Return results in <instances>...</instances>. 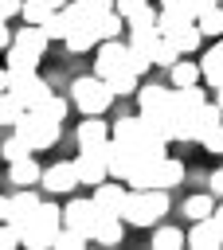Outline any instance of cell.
I'll use <instances>...</instances> for the list:
<instances>
[{"instance_id": "cell-12", "label": "cell", "mask_w": 223, "mask_h": 250, "mask_svg": "<svg viewBox=\"0 0 223 250\" xmlns=\"http://www.w3.org/2000/svg\"><path fill=\"white\" fill-rule=\"evenodd\" d=\"M35 207H39V195H35L31 188H20L16 195H8V223H12L16 230H23V227L31 223V215H35Z\"/></svg>"}, {"instance_id": "cell-1", "label": "cell", "mask_w": 223, "mask_h": 250, "mask_svg": "<svg viewBox=\"0 0 223 250\" xmlns=\"http://www.w3.org/2000/svg\"><path fill=\"white\" fill-rule=\"evenodd\" d=\"M168 215V191L164 188H129L121 203V219L129 227H156V219Z\"/></svg>"}, {"instance_id": "cell-40", "label": "cell", "mask_w": 223, "mask_h": 250, "mask_svg": "<svg viewBox=\"0 0 223 250\" xmlns=\"http://www.w3.org/2000/svg\"><path fill=\"white\" fill-rule=\"evenodd\" d=\"M200 145H203L207 152H215V156H223V121H219L215 129H207V133L200 137Z\"/></svg>"}, {"instance_id": "cell-2", "label": "cell", "mask_w": 223, "mask_h": 250, "mask_svg": "<svg viewBox=\"0 0 223 250\" xmlns=\"http://www.w3.org/2000/svg\"><path fill=\"white\" fill-rule=\"evenodd\" d=\"M156 35H164L180 55H192L196 47H200V27H196V20L192 16H176V12H160L156 16Z\"/></svg>"}, {"instance_id": "cell-50", "label": "cell", "mask_w": 223, "mask_h": 250, "mask_svg": "<svg viewBox=\"0 0 223 250\" xmlns=\"http://www.w3.org/2000/svg\"><path fill=\"white\" fill-rule=\"evenodd\" d=\"M0 223H8V195H0Z\"/></svg>"}, {"instance_id": "cell-24", "label": "cell", "mask_w": 223, "mask_h": 250, "mask_svg": "<svg viewBox=\"0 0 223 250\" xmlns=\"http://www.w3.org/2000/svg\"><path fill=\"white\" fill-rule=\"evenodd\" d=\"M31 109H35L39 117H47V121H59V125L67 121V102H63L59 94H47V98H39Z\"/></svg>"}, {"instance_id": "cell-8", "label": "cell", "mask_w": 223, "mask_h": 250, "mask_svg": "<svg viewBox=\"0 0 223 250\" xmlns=\"http://www.w3.org/2000/svg\"><path fill=\"white\" fill-rule=\"evenodd\" d=\"M98 219H102V211L94 207V199H70V203H67V211H63V223H67L70 230L86 234V238L94 234Z\"/></svg>"}, {"instance_id": "cell-38", "label": "cell", "mask_w": 223, "mask_h": 250, "mask_svg": "<svg viewBox=\"0 0 223 250\" xmlns=\"http://www.w3.org/2000/svg\"><path fill=\"white\" fill-rule=\"evenodd\" d=\"M86 242H90V238L78 234V230H70V227H67V230H63V227L55 230V246H63V250H82Z\"/></svg>"}, {"instance_id": "cell-13", "label": "cell", "mask_w": 223, "mask_h": 250, "mask_svg": "<svg viewBox=\"0 0 223 250\" xmlns=\"http://www.w3.org/2000/svg\"><path fill=\"white\" fill-rule=\"evenodd\" d=\"M133 160H137V148L117 145L113 137L106 141V172H110L113 180H125V176H129V168H133Z\"/></svg>"}, {"instance_id": "cell-20", "label": "cell", "mask_w": 223, "mask_h": 250, "mask_svg": "<svg viewBox=\"0 0 223 250\" xmlns=\"http://www.w3.org/2000/svg\"><path fill=\"white\" fill-rule=\"evenodd\" d=\"M90 242L94 246H117L121 242V215H102L94 234H90Z\"/></svg>"}, {"instance_id": "cell-31", "label": "cell", "mask_w": 223, "mask_h": 250, "mask_svg": "<svg viewBox=\"0 0 223 250\" xmlns=\"http://www.w3.org/2000/svg\"><path fill=\"white\" fill-rule=\"evenodd\" d=\"M51 12H55V8H51L47 0H20V20H23V23H43Z\"/></svg>"}, {"instance_id": "cell-25", "label": "cell", "mask_w": 223, "mask_h": 250, "mask_svg": "<svg viewBox=\"0 0 223 250\" xmlns=\"http://www.w3.org/2000/svg\"><path fill=\"white\" fill-rule=\"evenodd\" d=\"M196 27H200V35H223V8H219V4L203 8V12L196 16Z\"/></svg>"}, {"instance_id": "cell-17", "label": "cell", "mask_w": 223, "mask_h": 250, "mask_svg": "<svg viewBox=\"0 0 223 250\" xmlns=\"http://www.w3.org/2000/svg\"><path fill=\"white\" fill-rule=\"evenodd\" d=\"M106 137H110V129H106V121H98V113H86V121H78V129H74L78 148H94V145H102Z\"/></svg>"}, {"instance_id": "cell-22", "label": "cell", "mask_w": 223, "mask_h": 250, "mask_svg": "<svg viewBox=\"0 0 223 250\" xmlns=\"http://www.w3.org/2000/svg\"><path fill=\"white\" fill-rule=\"evenodd\" d=\"M39 164L31 160V156H20V160H12V172H8V180L16 184V188H27V184H35L39 180Z\"/></svg>"}, {"instance_id": "cell-14", "label": "cell", "mask_w": 223, "mask_h": 250, "mask_svg": "<svg viewBox=\"0 0 223 250\" xmlns=\"http://www.w3.org/2000/svg\"><path fill=\"white\" fill-rule=\"evenodd\" d=\"M184 246H196V250H219V246H223V234H219V227L211 223V215H207V219H196V227H192V234L184 238Z\"/></svg>"}, {"instance_id": "cell-18", "label": "cell", "mask_w": 223, "mask_h": 250, "mask_svg": "<svg viewBox=\"0 0 223 250\" xmlns=\"http://www.w3.org/2000/svg\"><path fill=\"white\" fill-rule=\"evenodd\" d=\"M12 43H16V47H23V51H31L35 59H43V51H47V43H51V39H47V31H43L39 23H27V27H20V31L12 35Z\"/></svg>"}, {"instance_id": "cell-21", "label": "cell", "mask_w": 223, "mask_h": 250, "mask_svg": "<svg viewBox=\"0 0 223 250\" xmlns=\"http://www.w3.org/2000/svg\"><path fill=\"white\" fill-rule=\"evenodd\" d=\"M207 98H203V90H196V82L192 86H172V105H176V113H192V109H200Z\"/></svg>"}, {"instance_id": "cell-10", "label": "cell", "mask_w": 223, "mask_h": 250, "mask_svg": "<svg viewBox=\"0 0 223 250\" xmlns=\"http://www.w3.org/2000/svg\"><path fill=\"white\" fill-rule=\"evenodd\" d=\"M39 184L47 188V191H74L78 188V172H74V160H59V164H51V168H43L39 172Z\"/></svg>"}, {"instance_id": "cell-54", "label": "cell", "mask_w": 223, "mask_h": 250, "mask_svg": "<svg viewBox=\"0 0 223 250\" xmlns=\"http://www.w3.org/2000/svg\"><path fill=\"white\" fill-rule=\"evenodd\" d=\"M47 4H51V8H63V4H67V0H47Z\"/></svg>"}, {"instance_id": "cell-6", "label": "cell", "mask_w": 223, "mask_h": 250, "mask_svg": "<svg viewBox=\"0 0 223 250\" xmlns=\"http://www.w3.org/2000/svg\"><path fill=\"white\" fill-rule=\"evenodd\" d=\"M110 141V137H106ZM106 141L94 145V148H82L74 156V172H78V184H102L110 172H106Z\"/></svg>"}, {"instance_id": "cell-15", "label": "cell", "mask_w": 223, "mask_h": 250, "mask_svg": "<svg viewBox=\"0 0 223 250\" xmlns=\"http://www.w3.org/2000/svg\"><path fill=\"white\" fill-rule=\"evenodd\" d=\"M121 203H125V188L121 184H94V207L102 215H121Z\"/></svg>"}, {"instance_id": "cell-33", "label": "cell", "mask_w": 223, "mask_h": 250, "mask_svg": "<svg viewBox=\"0 0 223 250\" xmlns=\"http://www.w3.org/2000/svg\"><path fill=\"white\" fill-rule=\"evenodd\" d=\"M153 246H156V250H180V246H184V230H176V227H160V230L153 234Z\"/></svg>"}, {"instance_id": "cell-43", "label": "cell", "mask_w": 223, "mask_h": 250, "mask_svg": "<svg viewBox=\"0 0 223 250\" xmlns=\"http://www.w3.org/2000/svg\"><path fill=\"white\" fill-rule=\"evenodd\" d=\"M145 4H149V0H113V12H117L121 20H129V16H133V12H141Z\"/></svg>"}, {"instance_id": "cell-29", "label": "cell", "mask_w": 223, "mask_h": 250, "mask_svg": "<svg viewBox=\"0 0 223 250\" xmlns=\"http://www.w3.org/2000/svg\"><path fill=\"white\" fill-rule=\"evenodd\" d=\"M168 74H172V86H192V82H200V66L188 62V59H176V62L168 66Z\"/></svg>"}, {"instance_id": "cell-45", "label": "cell", "mask_w": 223, "mask_h": 250, "mask_svg": "<svg viewBox=\"0 0 223 250\" xmlns=\"http://www.w3.org/2000/svg\"><path fill=\"white\" fill-rule=\"evenodd\" d=\"M74 4H78L86 16H98V12H110V8H113V0H74Z\"/></svg>"}, {"instance_id": "cell-26", "label": "cell", "mask_w": 223, "mask_h": 250, "mask_svg": "<svg viewBox=\"0 0 223 250\" xmlns=\"http://www.w3.org/2000/svg\"><path fill=\"white\" fill-rule=\"evenodd\" d=\"M200 78L215 90V86H223V55H215V51H207L203 55V62H200Z\"/></svg>"}, {"instance_id": "cell-19", "label": "cell", "mask_w": 223, "mask_h": 250, "mask_svg": "<svg viewBox=\"0 0 223 250\" xmlns=\"http://www.w3.org/2000/svg\"><path fill=\"white\" fill-rule=\"evenodd\" d=\"M184 180V164L180 160H172V156H160L156 164H153V188H176Z\"/></svg>"}, {"instance_id": "cell-5", "label": "cell", "mask_w": 223, "mask_h": 250, "mask_svg": "<svg viewBox=\"0 0 223 250\" xmlns=\"http://www.w3.org/2000/svg\"><path fill=\"white\" fill-rule=\"evenodd\" d=\"M8 90L20 98V105H23V109H31L39 98H47V94H51V86H47L35 70H8Z\"/></svg>"}, {"instance_id": "cell-36", "label": "cell", "mask_w": 223, "mask_h": 250, "mask_svg": "<svg viewBox=\"0 0 223 250\" xmlns=\"http://www.w3.org/2000/svg\"><path fill=\"white\" fill-rule=\"evenodd\" d=\"M39 27L47 31V39H63V35H67V16H63V8H55Z\"/></svg>"}, {"instance_id": "cell-27", "label": "cell", "mask_w": 223, "mask_h": 250, "mask_svg": "<svg viewBox=\"0 0 223 250\" xmlns=\"http://www.w3.org/2000/svg\"><path fill=\"white\" fill-rule=\"evenodd\" d=\"M176 59H180V51H176L164 35H156V43L149 47V62H153V66H172Z\"/></svg>"}, {"instance_id": "cell-28", "label": "cell", "mask_w": 223, "mask_h": 250, "mask_svg": "<svg viewBox=\"0 0 223 250\" xmlns=\"http://www.w3.org/2000/svg\"><path fill=\"white\" fill-rule=\"evenodd\" d=\"M211 211H215V195H211V191L188 195V199H184V215H188V219H207Z\"/></svg>"}, {"instance_id": "cell-7", "label": "cell", "mask_w": 223, "mask_h": 250, "mask_svg": "<svg viewBox=\"0 0 223 250\" xmlns=\"http://www.w3.org/2000/svg\"><path fill=\"white\" fill-rule=\"evenodd\" d=\"M110 137H113L117 145H129V148H141V145H168V141L153 137V133L141 125V117H121V121H113Z\"/></svg>"}, {"instance_id": "cell-11", "label": "cell", "mask_w": 223, "mask_h": 250, "mask_svg": "<svg viewBox=\"0 0 223 250\" xmlns=\"http://www.w3.org/2000/svg\"><path fill=\"white\" fill-rule=\"evenodd\" d=\"M121 66H125V43L121 39H102L98 43V59H94V74L98 78H110Z\"/></svg>"}, {"instance_id": "cell-35", "label": "cell", "mask_w": 223, "mask_h": 250, "mask_svg": "<svg viewBox=\"0 0 223 250\" xmlns=\"http://www.w3.org/2000/svg\"><path fill=\"white\" fill-rule=\"evenodd\" d=\"M0 156L12 164V160H20V156H31V148H27V141H23V137H16V133H12V137L0 145Z\"/></svg>"}, {"instance_id": "cell-9", "label": "cell", "mask_w": 223, "mask_h": 250, "mask_svg": "<svg viewBox=\"0 0 223 250\" xmlns=\"http://www.w3.org/2000/svg\"><path fill=\"white\" fill-rule=\"evenodd\" d=\"M133 94H137L141 113H156V117L176 113V105H172V90H168V86H137Z\"/></svg>"}, {"instance_id": "cell-23", "label": "cell", "mask_w": 223, "mask_h": 250, "mask_svg": "<svg viewBox=\"0 0 223 250\" xmlns=\"http://www.w3.org/2000/svg\"><path fill=\"white\" fill-rule=\"evenodd\" d=\"M63 43H67V51H90V47H94L90 20H86V23H70V27H67V35H63Z\"/></svg>"}, {"instance_id": "cell-51", "label": "cell", "mask_w": 223, "mask_h": 250, "mask_svg": "<svg viewBox=\"0 0 223 250\" xmlns=\"http://www.w3.org/2000/svg\"><path fill=\"white\" fill-rule=\"evenodd\" d=\"M0 90H8V66H0Z\"/></svg>"}, {"instance_id": "cell-49", "label": "cell", "mask_w": 223, "mask_h": 250, "mask_svg": "<svg viewBox=\"0 0 223 250\" xmlns=\"http://www.w3.org/2000/svg\"><path fill=\"white\" fill-rule=\"evenodd\" d=\"M211 223H215V227H219V234H223V203L211 211Z\"/></svg>"}, {"instance_id": "cell-39", "label": "cell", "mask_w": 223, "mask_h": 250, "mask_svg": "<svg viewBox=\"0 0 223 250\" xmlns=\"http://www.w3.org/2000/svg\"><path fill=\"white\" fill-rule=\"evenodd\" d=\"M153 43H156V23H153V27H137V31H129V47H137V51L149 55Z\"/></svg>"}, {"instance_id": "cell-53", "label": "cell", "mask_w": 223, "mask_h": 250, "mask_svg": "<svg viewBox=\"0 0 223 250\" xmlns=\"http://www.w3.org/2000/svg\"><path fill=\"white\" fill-rule=\"evenodd\" d=\"M215 105L223 109V86H215Z\"/></svg>"}, {"instance_id": "cell-48", "label": "cell", "mask_w": 223, "mask_h": 250, "mask_svg": "<svg viewBox=\"0 0 223 250\" xmlns=\"http://www.w3.org/2000/svg\"><path fill=\"white\" fill-rule=\"evenodd\" d=\"M12 43V31H8V20H0V51Z\"/></svg>"}, {"instance_id": "cell-44", "label": "cell", "mask_w": 223, "mask_h": 250, "mask_svg": "<svg viewBox=\"0 0 223 250\" xmlns=\"http://www.w3.org/2000/svg\"><path fill=\"white\" fill-rule=\"evenodd\" d=\"M12 246H20V230L12 223H0V250H12Z\"/></svg>"}, {"instance_id": "cell-52", "label": "cell", "mask_w": 223, "mask_h": 250, "mask_svg": "<svg viewBox=\"0 0 223 250\" xmlns=\"http://www.w3.org/2000/svg\"><path fill=\"white\" fill-rule=\"evenodd\" d=\"M215 55H223V35H215V47H211Z\"/></svg>"}, {"instance_id": "cell-46", "label": "cell", "mask_w": 223, "mask_h": 250, "mask_svg": "<svg viewBox=\"0 0 223 250\" xmlns=\"http://www.w3.org/2000/svg\"><path fill=\"white\" fill-rule=\"evenodd\" d=\"M20 16V0H0V20H12Z\"/></svg>"}, {"instance_id": "cell-3", "label": "cell", "mask_w": 223, "mask_h": 250, "mask_svg": "<svg viewBox=\"0 0 223 250\" xmlns=\"http://www.w3.org/2000/svg\"><path fill=\"white\" fill-rule=\"evenodd\" d=\"M12 129H16V137H23V141H27V148H31V152H39V148H51V145L59 141V121H47V117H39L35 109H23V117H20Z\"/></svg>"}, {"instance_id": "cell-34", "label": "cell", "mask_w": 223, "mask_h": 250, "mask_svg": "<svg viewBox=\"0 0 223 250\" xmlns=\"http://www.w3.org/2000/svg\"><path fill=\"white\" fill-rule=\"evenodd\" d=\"M149 66H153V62H149V55L125 43V66H121V70H129V74H137V78H141V74H145Z\"/></svg>"}, {"instance_id": "cell-4", "label": "cell", "mask_w": 223, "mask_h": 250, "mask_svg": "<svg viewBox=\"0 0 223 250\" xmlns=\"http://www.w3.org/2000/svg\"><path fill=\"white\" fill-rule=\"evenodd\" d=\"M70 94H74V105H78L82 113H106V105L113 102V90H110L106 78H98V74L78 78V82L70 86Z\"/></svg>"}, {"instance_id": "cell-32", "label": "cell", "mask_w": 223, "mask_h": 250, "mask_svg": "<svg viewBox=\"0 0 223 250\" xmlns=\"http://www.w3.org/2000/svg\"><path fill=\"white\" fill-rule=\"evenodd\" d=\"M23 117V105H20V98L12 94V90H0V125H16Z\"/></svg>"}, {"instance_id": "cell-55", "label": "cell", "mask_w": 223, "mask_h": 250, "mask_svg": "<svg viewBox=\"0 0 223 250\" xmlns=\"http://www.w3.org/2000/svg\"><path fill=\"white\" fill-rule=\"evenodd\" d=\"M219 4H223V0H219Z\"/></svg>"}, {"instance_id": "cell-47", "label": "cell", "mask_w": 223, "mask_h": 250, "mask_svg": "<svg viewBox=\"0 0 223 250\" xmlns=\"http://www.w3.org/2000/svg\"><path fill=\"white\" fill-rule=\"evenodd\" d=\"M207 184H211V195H219V199H223V168H219V172H211V180H207Z\"/></svg>"}, {"instance_id": "cell-42", "label": "cell", "mask_w": 223, "mask_h": 250, "mask_svg": "<svg viewBox=\"0 0 223 250\" xmlns=\"http://www.w3.org/2000/svg\"><path fill=\"white\" fill-rule=\"evenodd\" d=\"M160 12H176V16H192L196 20V4L192 0H160Z\"/></svg>"}, {"instance_id": "cell-37", "label": "cell", "mask_w": 223, "mask_h": 250, "mask_svg": "<svg viewBox=\"0 0 223 250\" xmlns=\"http://www.w3.org/2000/svg\"><path fill=\"white\" fill-rule=\"evenodd\" d=\"M35 223H43V227H63V211L55 207V203H43L39 199V207H35V215H31Z\"/></svg>"}, {"instance_id": "cell-16", "label": "cell", "mask_w": 223, "mask_h": 250, "mask_svg": "<svg viewBox=\"0 0 223 250\" xmlns=\"http://www.w3.org/2000/svg\"><path fill=\"white\" fill-rule=\"evenodd\" d=\"M121 27H125V20L110 8V12H98V16H90V35H94V43H102V39H117L121 35Z\"/></svg>"}, {"instance_id": "cell-30", "label": "cell", "mask_w": 223, "mask_h": 250, "mask_svg": "<svg viewBox=\"0 0 223 250\" xmlns=\"http://www.w3.org/2000/svg\"><path fill=\"white\" fill-rule=\"evenodd\" d=\"M106 86L113 90V98H125V94H133V90L141 86V78H137V74H129V70H113V74L106 78Z\"/></svg>"}, {"instance_id": "cell-41", "label": "cell", "mask_w": 223, "mask_h": 250, "mask_svg": "<svg viewBox=\"0 0 223 250\" xmlns=\"http://www.w3.org/2000/svg\"><path fill=\"white\" fill-rule=\"evenodd\" d=\"M153 23H156V12H153L149 4H145L141 12H133V16L125 20V27H129V31H137V27H153Z\"/></svg>"}]
</instances>
